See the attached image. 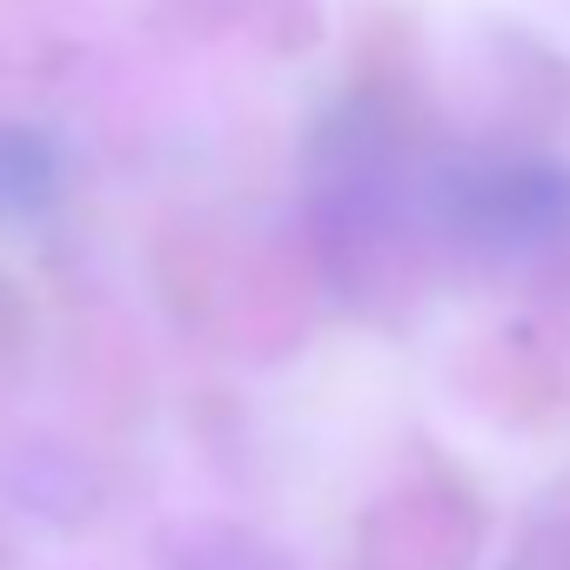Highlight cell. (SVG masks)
I'll use <instances>...</instances> for the list:
<instances>
[{
	"instance_id": "1",
	"label": "cell",
	"mask_w": 570,
	"mask_h": 570,
	"mask_svg": "<svg viewBox=\"0 0 570 570\" xmlns=\"http://www.w3.org/2000/svg\"><path fill=\"white\" fill-rule=\"evenodd\" d=\"M436 222L497 262L570 242V161L543 155H463L436 175Z\"/></svg>"
},
{
	"instance_id": "2",
	"label": "cell",
	"mask_w": 570,
	"mask_h": 570,
	"mask_svg": "<svg viewBox=\"0 0 570 570\" xmlns=\"http://www.w3.org/2000/svg\"><path fill=\"white\" fill-rule=\"evenodd\" d=\"M61 148L41 128H0V222H35L61 202Z\"/></svg>"
},
{
	"instance_id": "3",
	"label": "cell",
	"mask_w": 570,
	"mask_h": 570,
	"mask_svg": "<svg viewBox=\"0 0 570 570\" xmlns=\"http://www.w3.org/2000/svg\"><path fill=\"white\" fill-rule=\"evenodd\" d=\"M510 570H570V530H543Z\"/></svg>"
}]
</instances>
